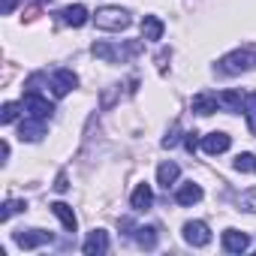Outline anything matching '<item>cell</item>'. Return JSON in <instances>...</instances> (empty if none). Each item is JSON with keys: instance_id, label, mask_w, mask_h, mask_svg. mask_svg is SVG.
Wrapping results in <instances>:
<instances>
[{"instance_id": "5bb4252c", "label": "cell", "mask_w": 256, "mask_h": 256, "mask_svg": "<svg viewBox=\"0 0 256 256\" xmlns=\"http://www.w3.org/2000/svg\"><path fill=\"white\" fill-rule=\"evenodd\" d=\"M60 22H64V24H70V28H82V24L88 22V10H84L82 4L66 6V10H60Z\"/></svg>"}, {"instance_id": "44dd1931", "label": "cell", "mask_w": 256, "mask_h": 256, "mask_svg": "<svg viewBox=\"0 0 256 256\" xmlns=\"http://www.w3.org/2000/svg\"><path fill=\"white\" fill-rule=\"evenodd\" d=\"M220 106H223L226 112H241V108H244L238 90H223V94H220Z\"/></svg>"}, {"instance_id": "603a6c76", "label": "cell", "mask_w": 256, "mask_h": 256, "mask_svg": "<svg viewBox=\"0 0 256 256\" xmlns=\"http://www.w3.org/2000/svg\"><path fill=\"white\" fill-rule=\"evenodd\" d=\"M24 106L22 102H6L4 106V112H0V120H4V124H12L16 118H18V112H22Z\"/></svg>"}, {"instance_id": "3957f363", "label": "cell", "mask_w": 256, "mask_h": 256, "mask_svg": "<svg viewBox=\"0 0 256 256\" xmlns=\"http://www.w3.org/2000/svg\"><path fill=\"white\" fill-rule=\"evenodd\" d=\"M250 64H253V52L238 48V52H229V54L217 64V72H223V76H241V72L250 70Z\"/></svg>"}, {"instance_id": "ac0fdd59", "label": "cell", "mask_w": 256, "mask_h": 256, "mask_svg": "<svg viewBox=\"0 0 256 256\" xmlns=\"http://www.w3.org/2000/svg\"><path fill=\"white\" fill-rule=\"evenodd\" d=\"M133 235H136V244L145 247V250H154L157 247V238H160L157 235V226H136Z\"/></svg>"}, {"instance_id": "277c9868", "label": "cell", "mask_w": 256, "mask_h": 256, "mask_svg": "<svg viewBox=\"0 0 256 256\" xmlns=\"http://www.w3.org/2000/svg\"><path fill=\"white\" fill-rule=\"evenodd\" d=\"M28 118H40V120H48L54 114V102H48V96H42L40 90H24V100H22Z\"/></svg>"}, {"instance_id": "8992f818", "label": "cell", "mask_w": 256, "mask_h": 256, "mask_svg": "<svg viewBox=\"0 0 256 256\" xmlns=\"http://www.w3.org/2000/svg\"><path fill=\"white\" fill-rule=\"evenodd\" d=\"M16 244L22 247V250H34V247H42V244H52V232H46V229H22V232H16Z\"/></svg>"}, {"instance_id": "e0dca14e", "label": "cell", "mask_w": 256, "mask_h": 256, "mask_svg": "<svg viewBox=\"0 0 256 256\" xmlns=\"http://www.w3.org/2000/svg\"><path fill=\"white\" fill-rule=\"evenodd\" d=\"M160 36H163V22H160L157 16H145V18H142V40L157 42Z\"/></svg>"}, {"instance_id": "7c38bea8", "label": "cell", "mask_w": 256, "mask_h": 256, "mask_svg": "<svg viewBox=\"0 0 256 256\" xmlns=\"http://www.w3.org/2000/svg\"><path fill=\"white\" fill-rule=\"evenodd\" d=\"M250 247V238L244 235V232H238V229H226L223 232V250H229V253H244Z\"/></svg>"}, {"instance_id": "52a82bcc", "label": "cell", "mask_w": 256, "mask_h": 256, "mask_svg": "<svg viewBox=\"0 0 256 256\" xmlns=\"http://www.w3.org/2000/svg\"><path fill=\"white\" fill-rule=\"evenodd\" d=\"M76 84H78V76L72 70H54L52 72V94L54 96H66Z\"/></svg>"}, {"instance_id": "484cf974", "label": "cell", "mask_w": 256, "mask_h": 256, "mask_svg": "<svg viewBox=\"0 0 256 256\" xmlns=\"http://www.w3.org/2000/svg\"><path fill=\"white\" fill-rule=\"evenodd\" d=\"M178 133H181V130H178V124H175L172 130L166 133V139H163V148H175V145H178Z\"/></svg>"}, {"instance_id": "ba28073f", "label": "cell", "mask_w": 256, "mask_h": 256, "mask_svg": "<svg viewBox=\"0 0 256 256\" xmlns=\"http://www.w3.org/2000/svg\"><path fill=\"white\" fill-rule=\"evenodd\" d=\"M46 136V120L40 118H24V124L18 126V139L22 142H40Z\"/></svg>"}, {"instance_id": "4316f807", "label": "cell", "mask_w": 256, "mask_h": 256, "mask_svg": "<svg viewBox=\"0 0 256 256\" xmlns=\"http://www.w3.org/2000/svg\"><path fill=\"white\" fill-rule=\"evenodd\" d=\"M54 190H58V193H66V190H70V178H66V172H60V175H58Z\"/></svg>"}, {"instance_id": "5b68a950", "label": "cell", "mask_w": 256, "mask_h": 256, "mask_svg": "<svg viewBox=\"0 0 256 256\" xmlns=\"http://www.w3.org/2000/svg\"><path fill=\"white\" fill-rule=\"evenodd\" d=\"M184 241L193 244V247H205V244H211V229H208V223H202V220H190V223H184Z\"/></svg>"}, {"instance_id": "9c48e42d", "label": "cell", "mask_w": 256, "mask_h": 256, "mask_svg": "<svg viewBox=\"0 0 256 256\" xmlns=\"http://www.w3.org/2000/svg\"><path fill=\"white\" fill-rule=\"evenodd\" d=\"M82 250H84L88 256H100V253H106V250H108V232H102V229H94V232L84 238Z\"/></svg>"}, {"instance_id": "d4e9b609", "label": "cell", "mask_w": 256, "mask_h": 256, "mask_svg": "<svg viewBox=\"0 0 256 256\" xmlns=\"http://www.w3.org/2000/svg\"><path fill=\"white\" fill-rule=\"evenodd\" d=\"M238 205H241L244 211H250V214H256V187H253V190H247V193H241V199H238Z\"/></svg>"}, {"instance_id": "cb8c5ba5", "label": "cell", "mask_w": 256, "mask_h": 256, "mask_svg": "<svg viewBox=\"0 0 256 256\" xmlns=\"http://www.w3.org/2000/svg\"><path fill=\"white\" fill-rule=\"evenodd\" d=\"M253 166H256V157L253 154H238L235 157V169L238 172H253Z\"/></svg>"}, {"instance_id": "6da1fadb", "label": "cell", "mask_w": 256, "mask_h": 256, "mask_svg": "<svg viewBox=\"0 0 256 256\" xmlns=\"http://www.w3.org/2000/svg\"><path fill=\"white\" fill-rule=\"evenodd\" d=\"M90 52H94L96 58L108 60V64H124L126 58H136V54L142 52V42H139V40H130L124 48H120V46H108V42H94Z\"/></svg>"}, {"instance_id": "2e32d148", "label": "cell", "mask_w": 256, "mask_h": 256, "mask_svg": "<svg viewBox=\"0 0 256 256\" xmlns=\"http://www.w3.org/2000/svg\"><path fill=\"white\" fill-rule=\"evenodd\" d=\"M52 211H54V217L64 223V229H66V232H76V229H78V220H76V214H72V208H70L66 202H54V205H52Z\"/></svg>"}, {"instance_id": "7402d4cb", "label": "cell", "mask_w": 256, "mask_h": 256, "mask_svg": "<svg viewBox=\"0 0 256 256\" xmlns=\"http://www.w3.org/2000/svg\"><path fill=\"white\" fill-rule=\"evenodd\" d=\"M24 208H28V205H24L22 199H10V202L4 205V211H0V220H4V223H6V220H10L12 214H18V211H24Z\"/></svg>"}, {"instance_id": "ffe728a7", "label": "cell", "mask_w": 256, "mask_h": 256, "mask_svg": "<svg viewBox=\"0 0 256 256\" xmlns=\"http://www.w3.org/2000/svg\"><path fill=\"white\" fill-rule=\"evenodd\" d=\"M244 114H247V130H250V136H256V90H250L244 96Z\"/></svg>"}, {"instance_id": "8fae6325", "label": "cell", "mask_w": 256, "mask_h": 256, "mask_svg": "<svg viewBox=\"0 0 256 256\" xmlns=\"http://www.w3.org/2000/svg\"><path fill=\"white\" fill-rule=\"evenodd\" d=\"M229 145H232V139L226 133H217V130L202 139V151L205 154H223V151H229Z\"/></svg>"}, {"instance_id": "9a60e30c", "label": "cell", "mask_w": 256, "mask_h": 256, "mask_svg": "<svg viewBox=\"0 0 256 256\" xmlns=\"http://www.w3.org/2000/svg\"><path fill=\"white\" fill-rule=\"evenodd\" d=\"M199 199H202V187L193 184V181H190V184H181L178 193H175V202H178V205H196Z\"/></svg>"}, {"instance_id": "30bf717a", "label": "cell", "mask_w": 256, "mask_h": 256, "mask_svg": "<svg viewBox=\"0 0 256 256\" xmlns=\"http://www.w3.org/2000/svg\"><path fill=\"white\" fill-rule=\"evenodd\" d=\"M220 108V94H211V90H202L193 96V112L199 114H214Z\"/></svg>"}, {"instance_id": "f1b7e54d", "label": "cell", "mask_w": 256, "mask_h": 256, "mask_svg": "<svg viewBox=\"0 0 256 256\" xmlns=\"http://www.w3.org/2000/svg\"><path fill=\"white\" fill-rule=\"evenodd\" d=\"M0 10H4V16H10L16 10V0H0Z\"/></svg>"}, {"instance_id": "4fadbf2b", "label": "cell", "mask_w": 256, "mask_h": 256, "mask_svg": "<svg viewBox=\"0 0 256 256\" xmlns=\"http://www.w3.org/2000/svg\"><path fill=\"white\" fill-rule=\"evenodd\" d=\"M130 205H133V211H148V208L154 205L151 187H148V184H139V187L133 190V196H130Z\"/></svg>"}, {"instance_id": "d6986e66", "label": "cell", "mask_w": 256, "mask_h": 256, "mask_svg": "<svg viewBox=\"0 0 256 256\" xmlns=\"http://www.w3.org/2000/svg\"><path fill=\"white\" fill-rule=\"evenodd\" d=\"M178 175H181L178 163H163V166L157 169V181H160V187H163V190H169V187L178 181Z\"/></svg>"}, {"instance_id": "7a4b0ae2", "label": "cell", "mask_w": 256, "mask_h": 256, "mask_svg": "<svg viewBox=\"0 0 256 256\" xmlns=\"http://www.w3.org/2000/svg\"><path fill=\"white\" fill-rule=\"evenodd\" d=\"M94 24H96L100 30L118 34V30H126V28H130V12L120 10V6H102V10H96Z\"/></svg>"}, {"instance_id": "83f0119b", "label": "cell", "mask_w": 256, "mask_h": 256, "mask_svg": "<svg viewBox=\"0 0 256 256\" xmlns=\"http://www.w3.org/2000/svg\"><path fill=\"white\" fill-rule=\"evenodd\" d=\"M196 136H199V133H187V139H184V148H187L190 154L199 148V139H196Z\"/></svg>"}, {"instance_id": "f546056e", "label": "cell", "mask_w": 256, "mask_h": 256, "mask_svg": "<svg viewBox=\"0 0 256 256\" xmlns=\"http://www.w3.org/2000/svg\"><path fill=\"white\" fill-rule=\"evenodd\" d=\"M253 172H256V166H253Z\"/></svg>"}]
</instances>
